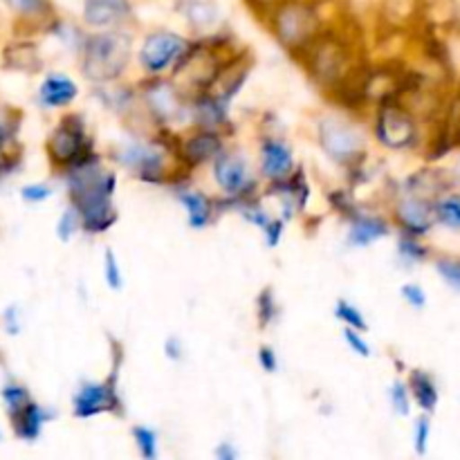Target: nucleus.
I'll return each mask as SVG.
<instances>
[{
    "label": "nucleus",
    "instance_id": "ea45409f",
    "mask_svg": "<svg viewBox=\"0 0 460 460\" xmlns=\"http://www.w3.org/2000/svg\"><path fill=\"white\" fill-rule=\"evenodd\" d=\"M3 323H4V331H7L9 335H18V331H21V322H18V308H16V305H9V308L4 310Z\"/></svg>",
    "mask_w": 460,
    "mask_h": 460
},
{
    "label": "nucleus",
    "instance_id": "aec40b11",
    "mask_svg": "<svg viewBox=\"0 0 460 460\" xmlns=\"http://www.w3.org/2000/svg\"><path fill=\"white\" fill-rule=\"evenodd\" d=\"M310 66L314 67L317 76L322 79H335L340 75L341 66H344V49L335 43H322L313 49V57H310Z\"/></svg>",
    "mask_w": 460,
    "mask_h": 460
},
{
    "label": "nucleus",
    "instance_id": "2f4dec72",
    "mask_svg": "<svg viewBox=\"0 0 460 460\" xmlns=\"http://www.w3.org/2000/svg\"><path fill=\"white\" fill-rule=\"evenodd\" d=\"M277 314H279V305H277V299H274V295H272V290H263L261 292V296H259V322H261V326H270V323L274 322V319H277Z\"/></svg>",
    "mask_w": 460,
    "mask_h": 460
},
{
    "label": "nucleus",
    "instance_id": "4468645a",
    "mask_svg": "<svg viewBox=\"0 0 460 460\" xmlns=\"http://www.w3.org/2000/svg\"><path fill=\"white\" fill-rule=\"evenodd\" d=\"M133 16V3L130 0H84V21L90 27H111L121 25Z\"/></svg>",
    "mask_w": 460,
    "mask_h": 460
},
{
    "label": "nucleus",
    "instance_id": "5701e85b",
    "mask_svg": "<svg viewBox=\"0 0 460 460\" xmlns=\"http://www.w3.org/2000/svg\"><path fill=\"white\" fill-rule=\"evenodd\" d=\"M434 216L438 223L452 229H460V196H447L436 202Z\"/></svg>",
    "mask_w": 460,
    "mask_h": 460
},
{
    "label": "nucleus",
    "instance_id": "f8f14e48",
    "mask_svg": "<svg viewBox=\"0 0 460 460\" xmlns=\"http://www.w3.org/2000/svg\"><path fill=\"white\" fill-rule=\"evenodd\" d=\"M261 169H263L265 178L272 180V182L290 178L292 171H295L292 148L283 139L265 137L261 142Z\"/></svg>",
    "mask_w": 460,
    "mask_h": 460
},
{
    "label": "nucleus",
    "instance_id": "dca6fc26",
    "mask_svg": "<svg viewBox=\"0 0 460 460\" xmlns=\"http://www.w3.org/2000/svg\"><path fill=\"white\" fill-rule=\"evenodd\" d=\"M220 151H223V139H220L218 135L209 128H205L202 133H196V135H191V137H187L184 139L182 148H180V153H182V160L189 162L191 166L211 162Z\"/></svg>",
    "mask_w": 460,
    "mask_h": 460
},
{
    "label": "nucleus",
    "instance_id": "f704fd0d",
    "mask_svg": "<svg viewBox=\"0 0 460 460\" xmlns=\"http://www.w3.org/2000/svg\"><path fill=\"white\" fill-rule=\"evenodd\" d=\"M344 340H346V344L350 346V350H353V353H358L359 358H371V346H368V341L362 337V331L346 326Z\"/></svg>",
    "mask_w": 460,
    "mask_h": 460
},
{
    "label": "nucleus",
    "instance_id": "c756f323",
    "mask_svg": "<svg viewBox=\"0 0 460 460\" xmlns=\"http://www.w3.org/2000/svg\"><path fill=\"white\" fill-rule=\"evenodd\" d=\"M79 227H81L79 214H76V211H75V207H67V211H63V216H61V218H58V225H57L58 241L67 243L72 236H75V232Z\"/></svg>",
    "mask_w": 460,
    "mask_h": 460
},
{
    "label": "nucleus",
    "instance_id": "bb28decb",
    "mask_svg": "<svg viewBox=\"0 0 460 460\" xmlns=\"http://www.w3.org/2000/svg\"><path fill=\"white\" fill-rule=\"evenodd\" d=\"M391 407L398 416H409L411 413V400H409V386L402 380H395L389 389Z\"/></svg>",
    "mask_w": 460,
    "mask_h": 460
},
{
    "label": "nucleus",
    "instance_id": "473e14b6",
    "mask_svg": "<svg viewBox=\"0 0 460 460\" xmlns=\"http://www.w3.org/2000/svg\"><path fill=\"white\" fill-rule=\"evenodd\" d=\"M429 436H431V420H429V413H425V416L418 418L416 429H413V443H416L418 456H425L427 454Z\"/></svg>",
    "mask_w": 460,
    "mask_h": 460
},
{
    "label": "nucleus",
    "instance_id": "423d86ee",
    "mask_svg": "<svg viewBox=\"0 0 460 460\" xmlns=\"http://www.w3.org/2000/svg\"><path fill=\"white\" fill-rule=\"evenodd\" d=\"M121 398L117 394V368L108 382H84L72 398L75 418H93L99 413H119Z\"/></svg>",
    "mask_w": 460,
    "mask_h": 460
},
{
    "label": "nucleus",
    "instance_id": "cd10ccee",
    "mask_svg": "<svg viewBox=\"0 0 460 460\" xmlns=\"http://www.w3.org/2000/svg\"><path fill=\"white\" fill-rule=\"evenodd\" d=\"M0 398H3L4 409H7V411H12V409L21 407L22 402H27L31 395H30V391H27L22 385H18V382H7V385L3 386V391H0Z\"/></svg>",
    "mask_w": 460,
    "mask_h": 460
},
{
    "label": "nucleus",
    "instance_id": "412c9836",
    "mask_svg": "<svg viewBox=\"0 0 460 460\" xmlns=\"http://www.w3.org/2000/svg\"><path fill=\"white\" fill-rule=\"evenodd\" d=\"M409 394L418 402V407L425 413H434L438 407V386H436L434 377L425 371H411L409 376Z\"/></svg>",
    "mask_w": 460,
    "mask_h": 460
},
{
    "label": "nucleus",
    "instance_id": "39448f33",
    "mask_svg": "<svg viewBox=\"0 0 460 460\" xmlns=\"http://www.w3.org/2000/svg\"><path fill=\"white\" fill-rule=\"evenodd\" d=\"M279 40L288 48H301L308 43L319 30V18L313 7L304 3H288L281 4L274 18Z\"/></svg>",
    "mask_w": 460,
    "mask_h": 460
},
{
    "label": "nucleus",
    "instance_id": "f03ea898",
    "mask_svg": "<svg viewBox=\"0 0 460 460\" xmlns=\"http://www.w3.org/2000/svg\"><path fill=\"white\" fill-rule=\"evenodd\" d=\"M130 48V36L124 31L106 30L88 36L84 43V76L93 84L115 81L128 66Z\"/></svg>",
    "mask_w": 460,
    "mask_h": 460
},
{
    "label": "nucleus",
    "instance_id": "7ed1b4c3",
    "mask_svg": "<svg viewBox=\"0 0 460 460\" xmlns=\"http://www.w3.org/2000/svg\"><path fill=\"white\" fill-rule=\"evenodd\" d=\"M319 144L323 153L337 164H353L364 155V133L350 121L340 117H326L319 121Z\"/></svg>",
    "mask_w": 460,
    "mask_h": 460
},
{
    "label": "nucleus",
    "instance_id": "72a5a7b5",
    "mask_svg": "<svg viewBox=\"0 0 460 460\" xmlns=\"http://www.w3.org/2000/svg\"><path fill=\"white\" fill-rule=\"evenodd\" d=\"M436 270H438V274L445 279L447 286L456 288L460 292V259H440L436 263Z\"/></svg>",
    "mask_w": 460,
    "mask_h": 460
},
{
    "label": "nucleus",
    "instance_id": "9b49d317",
    "mask_svg": "<svg viewBox=\"0 0 460 460\" xmlns=\"http://www.w3.org/2000/svg\"><path fill=\"white\" fill-rule=\"evenodd\" d=\"M7 416L9 422H12L13 436H16L18 440H22V443H34L40 436V431H43L45 422H48L49 418H54V411L43 409L39 402H34V400L30 398L27 402H22L21 407L7 411Z\"/></svg>",
    "mask_w": 460,
    "mask_h": 460
},
{
    "label": "nucleus",
    "instance_id": "0eeeda50",
    "mask_svg": "<svg viewBox=\"0 0 460 460\" xmlns=\"http://www.w3.org/2000/svg\"><path fill=\"white\" fill-rule=\"evenodd\" d=\"M48 153L54 166H72L85 155V126L79 117H63L48 139Z\"/></svg>",
    "mask_w": 460,
    "mask_h": 460
},
{
    "label": "nucleus",
    "instance_id": "f257e3e1",
    "mask_svg": "<svg viewBox=\"0 0 460 460\" xmlns=\"http://www.w3.org/2000/svg\"><path fill=\"white\" fill-rule=\"evenodd\" d=\"M66 184L70 207H75L79 214L81 227L85 232H106L111 225L117 223V209L112 205L117 180L115 175L99 166V160L93 153L67 166Z\"/></svg>",
    "mask_w": 460,
    "mask_h": 460
},
{
    "label": "nucleus",
    "instance_id": "c85d7f7f",
    "mask_svg": "<svg viewBox=\"0 0 460 460\" xmlns=\"http://www.w3.org/2000/svg\"><path fill=\"white\" fill-rule=\"evenodd\" d=\"M398 250H400V254H402V259L411 261V263H422V261L427 259V254H429V252H427L425 247L416 241V236H413V234H404V236L400 238Z\"/></svg>",
    "mask_w": 460,
    "mask_h": 460
},
{
    "label": "nucleus",
    "instance_id": "20e7f679",
    "mask_svg": "<svg viewBox=\"0 0 460 460\" xmlns=\"http://www.w3.org/2000/svg\"><path fill=\"white\" fill-rule=\"evenodd\" d=\"M189 52H191V45L180 34L153 31V34L146 36L142 49H139V63L151 75H160L166 67H178L187 58Z\"/></svg>",
    "mask_w": 460,
    "mask_h": 460
},
{
    "label": "nucleus",
    "instance_id": "a211bd4d",
    "mask_svg": "<svg viewBox=\"0 0 460 460\" xmlns=\"http://www.w3.org/2000/svg\"><path fill=\"white\" fill-rule=\"evenodd\" d=\"M389 232V225H386V220L380 218V216L355 214L349 229V243L350 247H368L371 243L385 238Z\"/></svg>",
    "mask_w": 460,
    "mask_h": 460
},
{
    "label": "nucleus",
    "instance_id": "c9c22d12",
    "mask_svg": "<svg viewBox=\"0 0 460 460\" xmlns=\"http://www.w3.org/2000/svg\"><path fill=\"white\" fill-rule=\"evenodd\" d=\"M52 187H48V184H25V187L21 189V198L25 202H31V205H36V202H45L48 198H52Z\"/></svg>",
    "mask_w": 460,
    "mask_h": 460
},
{
    "label": "nucleus",
    "instance_id": "ddd939ff",
    "mask_svg": "<svg viewBox=\"0 0 460 460\" xmlns=\"http://www.w3.org/2000/svg\"><path fill=\"white\" fill-rule=\"evenodd\" d=\"M395 214H398V220L404 227V232L413 234V236H422V234L429 232L431 225H434L436 220L434 207H431L425 198L418 196V193L413 191L407 193V196L398 202Z\"/></svg>",
    "mask_w": 460,
    "mask_h": 460
},
{
    "label": "nucleus",
    "instance_id": "4c0bfd02",
    "mask_svg": "<svg viewBox=\"0 0 460 460\" xmlns=\"http://www.w3.org/2000/svg\"><path fill=\"white\" fill-rule=\"evenodd\" d=\"M259 364L265 373H277L279 359H277V353H274L272 346H261Z\"/></svg>",
    "mask_w": 460,
    "mask_h": 460
},
{
    "label": "nucleus",
    "instance_id": "58836bf2",
    "mask_svg": "<svg viewBox=\"0 0 460 460\" xmlns=\"http://www.w3.org/2000/svg\"><path fill=\"white\" fill-rule=\"evenodd\" d=\"M283 229H286V223H283L281 218L270 220L268 227L263 229V236H265V241H268L270 247L279 245V241H281V236H283Z\"/></svg>",
    "mask_w": 460,
    "mask_h": 460
},
{
    "label": "nucleus",
    "instance_id": "a878e982",
    "mask_svg": "<svg viewBox=\"0 0 460 460\" xmlns=\"http://www.w3.org/2000/svg\"><path fill=\"white\" fill-rule=\"evenodd\" d=\"M12 12L25 18H40L49 12L48 0H3Z\"/></svg>",
    "mask_w": 460,
    "mask_h": 460
},
{
    "label": "nucleus",
    "instance_id": "b1692460",
    "mask_svg": "<svg viewBox=\"0 0 460 460\" xmlns=\"http://www.w3.org/2000/svg\"><path fill=\"white\" fill-rule=\"evenodd\" d=\"M133 440L137 445L139 456L153 460L157 458V431L151 429V427H133Z\"/></svg>",
    "mask_w": 460,
    "mask_h": 460
},
{
    "label": "nucleus",
    "instance_id": "393cba45",
    "mask_svg": "<svg viewBox=\"0 0 460 460\" xmlns=\"http://www.w3.org/2000/svg\"><path fill=\"white\" fill-rule=\"evenodd\" d=\"M335 317L340 319V322H344L346 326L358 328V331H362V332L368 331V323H367V319H364L362 310L355 308V305L350 304V301H346V299L337 301V305H335Z\"/></svg>",
    "mask_w": 460,
    "mask_h": 460
},
{
    "label": "nucleus",
    "instance_id": "6ab92c4d",
    "mask_svg": "<svg viewBox=\"0 0 460 460\" xmlns=\"http://www.w3.org/2000/svg\"><path fill=\"white\" fill-rule=\"evenodd\" d=\"M178 200L187 209L189 227L191 229H205L211 223V218H214V202L205 193L187 189V191L178 193Z\"/></svg>",
    "mask_w": 460,
    "mask_h": 460
},
{
    "label": "nucleus",
    "instance_id": "4be33fe9",
    "mask_svg": "<svg viewBox=\"0 0 460 460\" xmlns=\"http://www.w3.org/2000/svg\"><path fill=\"white\" fill-rule=\"evenodd\" d=\"M178 9L193 27H211L218 21L220 12L214 0H178Z\"/></svg>",
    "mask_w": 460,
    "mask_h": 460
},
{
    "label": "nucleus",
    "instance_id": "1a4fd4ad",
    "mask_svg": "<svg viewBox=\"0 0 460 460\" xmlns=\"http://www.w3.org/2000/svg\"><path fill=\"white\" fill-rule=\"evenodd\" d=\"M214 178L227 196H243L252 187L250 166L236 153L220 151L214 157Z\"/></svg>",
    "mask_w": 460,
    "mask_h": 460
},
{
    "label": "nucleus",
    "instance_id": "6e6552de",
    "mask_svg": "<svg viewBox=\"0 0 460 460\" xmlns=\"http://www.w3.org/2000/svg\"><path fill=\"white\" fill-rule=\"evenodd\" d=\"M376 135L385 146L407 148L416 139V124H413V119L402 108L386 106L377 115Z\"/></svg>",
    "mask_w": 460,
    "mask_h": 460
},
{
    "label": "nucleus",
    "instance_id": "79ce46f5",
    "mask_svg": "<svg viewBox=\"0 0 460 460\" xmlns=\"http://www.w3.org/2000/svg\"><path fill=\"white\" fill-rule=\"evenodd\" d=\"M0 440H3V431H0Z\"/></svg>",
    "mask_w": 460,
    "mask_h": 460
},
{
    "label": "nucleus",
    "instance_id": "f3484780",
    "mask_svg": "<svg viewBox=\"0 0 460 460\" xmlns=\"http://www.w3.org/2000/svg\"><path fill=\"white\" fill-rule=\"evenodd\" d=\"M79 94L75 81L66 75H49L39 88V102L45 108H61L72 103Z\"/></svg>",
    "mask_w": 460,
    "mask_h": 460
},
{
    "label": "nucleus",
    "instance_id": "a19ab883",
    "mask_svg": "<svg viewBox=\"0 0 460 460\" xmlns=\"http://www.w3.org/2000/svg\"><path fill=\"white\" fill-rule=\"evenodd\" d=\"M216 456H218V458H223V460L236 458V449H234L232 445H229V443H223V445H220L218 449H216Z\"/></svg>",
    "mask_w": 460,
    "mask_h": 460
},
{
    "label": "nucleus",
    "instance_id": "2eb2a0df",
    "mask_svg": "<svg viewBox=\"0 0 460 460\" xmlns=\"http://www.w3.org/2000/svg\"><path fill=\"white\" fill-rule=\"evenodd\" d=\"M146 106L157 121H178L182 117V102L173 85L157 81L146 90Z\"/></svg>",
    "mask_w": 460,
    "mask_h": 460
},
{
    "label": "nucleus",
    "instance_id": "7c9ffc66",
    "mask_svg": "<svg viewBox=\"0 0 460 460\" xmlns=\"http://www.w3.org/2000/svg\"><path fill=\"white\" fill-rule=\"evenodd\" d=\"M103 279L112 290H119L124 286V277H121L119 263H117V256L112 250H106V256H103Z\"/></svg>",
    "mask_w": 460,
    "mask_h": 460
},
{
    "label": "nucleus",
    "instance_id": "9d476101",
    "mask_svg": "<svg viewBox=\"0 0 460 460\" xmlns=\"http://www.w3.org/2000/svg\"><path fill=\"white\" fill-rule=\"evenodd\" d=\"M117 160L126 166V169L135 171L137 175L146 180H157L164 173V153L153 144L135 142L121 148Z\"/></svg>",
    "mask_w": 460,
    "mask_h": 460
},
{
    "label": "nucleus",
    "instance_id": "e433bc0d",
    "mask_svg": "<svg viewBox=\"0 0 460 460\" xmlns=\"http://www.w3.org/2000/svg\"><path fill=\"white\" fill-rule=\"evenodd\" d=\"M402 299L407 301L409 305H413V308H425L427 305V292L422 290V286H418V283H407V286H402Z\"/></svg>",
    "mask_w": 460,
    "mask_h": 460
}]
</instances>
